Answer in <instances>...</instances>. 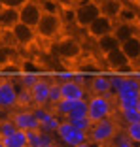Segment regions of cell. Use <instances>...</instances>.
Returning <instances> with one entry per match:
<instances>
[{"label": "cell", "mask_w": 140, "mask_h": 147, "mask_svg": "<svg viewBox=\"0 0 140 147\" xmlns=\"http://www.w3.org/2000/svg\"><path fill=\"white\" fill-rule=\"evenodd\" d=\"M36 36L40 40H57L65 30V17L61 11H44L36 25Z\"/></svg>", "instance_id": "1"}, {"label": "cell", "mask_w": 140, "mask_h": 147, "mask_svg": "<svg viewBox=\"0 0 140 147\" xmlns=\"http://www.w3.org/2000/svg\"><path fill=\"white\" fill-rule=\"evenodd\" d=\"M140 98V79L135 78H125L121 89L114 94V104L121 109H127V108H135L136 102Z\"/></svg>", "instance_id": "2"}, {"label": "cell", "mask_w": 140, "mask_h": 147, "mask_svg": "<svg viewBox=\"0 0 140 147\" xmlns=\"http://www.w3.org/2000/svg\"><path fill=\"white\" fill-rule=\"evenodd\" d=\"M101 2L99 0H82L80 4L74 6V11H72V21L78 28H87L93 21H95L99 15H101Z\"/></svg>", "instance_id": "3"}, {"label": "cell", "mask_w": 140, "mask_h": 147, "mask_svg": "<svg viewBox=\"0 0 140 147\" xmlns=\"http://www.w3.org/2000/svg\"><path fill=\"white\" fill-rule=\"evenodd\" d=\"M112 111H114V98L112 96L91 94L87 98V119L91 123L112 117Z\"/></svg>", "instance_id": "4"}, {"label": "cell", "mask_w": 140, "mask_h": 147, "mask_svg": "<svg viewBox=\"0 0 140 147\" xmlns=\"http://www.w3.org/2000/svg\"><path fill=\"white\" fill-rule=\"evenodd\" d=\"M119 132L118 128V123L114 119H102V121H97L91 125L87 136H89V142L95 143V145H106L114 140V136Z\"/></svg>", "instance_id": "5"}, {"label": "cell", "mask_w": 140, "mask_h": 147, "mask_svg": "<svg viewBox=\"0 0 140 147\" xmlns=\"http://www.w3.org/2000/svg\"><path fill=\"white\" fill-rule=\"evenodd\" d=\"M55 55L65 61H78L83 55V45L74 36H65L55 42Z\"/></svg>", "instance_id": "6"}, {"label": "cell", "mask_w": 140, "mask_h": 147, "mask_svg": "<svg viewBox=\"0 0 140 147\" xmlns=\"http://www.w3.org/2000/svg\"><path fill=\"white\" fill-rule=\"evenodd\" d=\"M21 87L12 79H0V109L12 111L17 106V92Z\"/></svg>", "instance_id": "7"}, {"label": "cell", "mask_w": 140, "mask_h": 147, "mask_svg": "<svg viewBox=\"0 0 140 147\" xmlns=\"http://www.w3.org/2000/svg\"><path fill=\"white\" fill-rule=\"evenodd\" d=\"M17 13H19V23H25V25L36 28L42 13H44V6L40 2H36V0H27L25 4L17 9Z\"/></svg>", "instance_id": "8"}, {"label": "cell", "mask_w": 140, "mask_h": 147, "mask_svg": "<svg viewBox=\"0 0 140 147\" xmlns=\"http://www.w3.org/2000/svg\"><path fill=\"white\" fill-rule=\"evenodd\" d=\"M114 28H116L114 19H110V17H106V15L101 13V15L85 28V34H87V38L99 40V38H102V36H106V34H112Z\"/></svg>", "instance_id": "9"}, {"label": "cell", "mask_w": 140, "mask_h": 147, "mask_svg": "<svg viewBox=\"0 0 140 147\" xmlns=\"http://www.w3.org/2000/svg\"><path fill=\"white\" fill-rule=\"evenodd\" d=\"M10 119L13 121L15 128L23 130V132H29V130H40V123L36 121V117L32 115L31 109H19V111H13L10 115Z\"/></svg>", "instance_id": "10"}, {"label": "cell", "mask_w": 140, "mask_h": 147, "mask_svg": "<svg viewBox=\"0 0 140 147\" xmlns=\"http://www.w3.org/2000/svg\"><path fill=\"white\" fill-rule=\"evenodd\" d=\"M10 32H12L13 42L17 43V45H23V47H29L36 40V30L32 26L25 25V23H15V25L10 28Z\"/></svg>", "instance_id": "11"}, {"label": "cell", "mask_w": 140, "mask_h": 147, "mask_svg": "<svg viewBox=\"0 0 140 147\" xmlns=\"http://www.w3.org/2000/svg\"><path fill=\"white\" fill-rule=\"evenodd\" d=\"M61 98L65 100H85L87 98V89L85 85H80L74 79H68V81H61Z\"/></svg>", "instance_id": "12"}, {"label": "cell", "mask_w": 140, "mask_h": 147, "mask_svg": "<svg viewBox=\"0 0 140 147\" xmlns=\"http://www.w3.org/2000/svg\"><path fill=\"white\" fill-rule=\"evenodd\" d=\"M49 85H51V83H49L48 79L40 78L38 81L29 89L31 98H32V104H34V106H46V104H49Z\"/></svg>", "instance_id": "13"}, {"label": "cell", "mask_w": 140, "mask_h": 147, "mask_svg": "<svg viewBox=\"0 0 140 147\" xmlns=\"http://www.w3.org/2000/svg\"><path fill=\"white\" fill-rule=\"evenodd\" d=\"M104 64L108 66L110 70H114V72L131 68V61L125 57V53H123L119 47H116V49H112L110 53H106V55H104Z\"/></svg>", "instance_id": "14"}, {"label": "cell", "mask_w": 140, "mask_h": 147, "mask_svg": "<svg viewBox=\"0 0 140 147\" xmlns=\"http://www.w3.org/2000/svg\"><path fill=\"white\" fill-rule=\"evenodd\" d=\"M119 49L125 53V57L131 61V64L138 62L140 61V34H135L131 38H127L125 42H121Z\"/></svg>", "instance_id": "15"}, {"label": "cell", "mask_w": 140, "mask_h": 147, "mask_svg": "<svg viewBox=\"0 0 140 147\" xmlns=\"http://www.w3.org/2000/svg\"><path fill=\"white\" fill-rule=\"evenodd\" d=\"M55 138L42 130H29L27 132V147H51Z\"/></svg>", "instance_id": "16"}, {"label": "cell", "mask_w": 140, "mask_h": 147, "mask_svg": "<svg viewBox=\"0 0 140 147\" xmlns=\"http://www.w3.org/2000/svg\"><path fill=\"white\" fill-rule=\"evenodd\" d=\"M93 94H102V96H112L110 92V78L108 76H95L89 81Z\"/></svg>", "instance_id": "17"}, {"label": "cell", "mask_w": 140, "mask_h": 147, "mask_svg": "<svg viewBox=\"0 0 140 147\" xmlns=\"http://www.w3.org/2000/svg\"><path fill=\"white\" fill-rule=\"evenodd\" d=\"M95 45H97V49H99V53H101L102 57L106 55V53H110L112 49H116V47H119V40L116 38V34L112 32V34H106V36H102V38H99V40H95Z\"/></svg>", "instance_id": "18"}, {"label": "cell", "mask_w": 140, "mask_h": 147, "mask_svg": "<svg viewBox=\"0 0 140 147\" xmlns=\"http://www.w3.org/2000/svg\"><path fill=\"white\" fill-rule=\"evenodd\" d=\"M101 2V11H102V15H106V17H110V19H118V15H119V11H121V8H123V2L121 0H99Z\"/></svg>", "instance_id": "19"}, {"label": "cell", "mask_w": 140, "mask_h": 147, "mask_svg": "<svg viewBox=\"0 0 140 147\" xmlns=\"http://www.w3.org/2000/svg\"><path fill=\"white\" fill-rule=\"evenodd\" d=\"M114 34L119 42H125L127 38L138 34V28H136L135 23H116V28H114Z\"/></svg>", "instance_id": "20"}, {"label": "cell", "mask_w": 140, "mask_h": 147, "mask_svg": "<svg viewBox=\"0 0 140 147\" xmlns=\"http://www.w3.org/2000/svg\"><path fill=\"white\" fill-rule=\"evenodd\" d=\"M15 23H19V13H17V9L4 8L2 11H0V28L10 30Z\"/></svg>", "instance_id": "21"}, {"label": "cell", "mask_w": 140, "mask_h": 147, "mask_svg": "<svg viewBox=\"0 0 140 147\" xmlns=\"http://www.w3.org/2000/svg\"><path fill=\"white\" fill-rule=\"evenodd\" d=\"M4 147H27V132L23 130H15L12 136H6V138H0Z\"/></svg>", "instance_id": "22"}, {"label": "cell", "mask_w": 140, "mask_h": 147, "mask_svg": "<svg viewBox=\"0 0 140 147\" xmlns=\"http://www.w3.org/2000/svg\"><path fill=\"white\" fill-rule=\"evenodd\" d=\"M61 142H63L65 147H76V145H80V143H83V142H89V136H87V132L72 130L70 134H66L65 138H61Z\"/></svg>", "instance_id": "23"}, {"label": "cell", "mask_w": 140, "mask_h": 147, "mask_svg": "<svg viewBox=\"0 0 140 147\" xmlns=\"http://www.w3.org/2000/svg\"><path fill=\"white\" fill-rule=\"evenodd\" d=\"M80 117H87V98L85 100H76L70 113L65 119H80Z\"/></svg>", "instance_id": "24"}, {"label": "cell", "mask_w": 140, "mask_h": 147, "mask_svg": "<svg viewBox=\"0 0 140 147\" xmlns=\"http://www.w3.org/2000/svg\"><path fill=\"white\" fill-rule=\"evenodd\" d=\"M123 134L127 136L135 145H140V123H131V125H125Z\"/></svg>", "instance_id": "25"}, {"label": "cell", "mask_w": 140, "mask_h": 147, "mask_svg": "<svg viewBox=\"0 0 140 147\" xmlns=\"http://www.w3.org/2000/svg\"><path fill=\"white\" fill-rule=\"evenodd\" d=\"M31 111H32V115L36 117V121L40 123V126L44 125V123H48L49 119H51V117L55 115V113L49 111V109L46 108V106H34V109H31Z\"/></svg>", "instance_id": "26"}, {"label": "cell", "mask_w": 140, "mask_h": 147, "mask_svg": "<svg viewBox=\"0 0 140 147\" xmlns=\"http://www.w3.org/2000/svg\"><path fill=\"white\" fill-rule=\"evenodd\" d=\"M74 102H76V100H65V98H61L57 104L53 106V108H55V115L66 117L70 113V109H72V106H74Z\"/></svg>", "instance_id": "27"}, {"label": "cell", "mask_w": 140, "mask_h": 147, "mask_svg": "<svg viewBox=\"0 0 140 147\" xmlns=\"http://www.w3.org/2000/svg\"><path fill=\"white\" fill-rule=\"evenodd\" d=\"M121 119L125 125H131V123H140V111L136 108H127V109H121Z\"/></svg>", "instance_id": "28"}, {"label": "cell", "mask_w": 140, "mask_h": 147, "mask_svg": "<svg viewBox=\"0 0 140 147\" xmlns=\"http://www.w3.org/2000/svg\"><path fill=\"white\" fill-rule=\"evenodd\" d=\"M66 121L72 125V128H74V130H80V132H89V128H91V125H93L87 117H80V119H66Z\"/></svg>", "instance_id": "29"}, {"label": "cell", "mask_w": 140, "mask_h": 147, "mask_svg": "<svg viewBox=\"0 0 140 147\" xmlns=\"http://www.w3.org/2000/svg\"><path fill=\"white\" fill-rule=\"evenodd\" d=\"M38 74H32V72H25L19 76V87L21 89H31L36 81H38Z\"/></svg>", "instance_id": "30"}, {"label": "cell", "mask_w": 140, "mask_h": 147, "mask_svg": "<svg viewBox=\"0 0 140 147\" xmlns=\"http://www.w3.org/2000/svg\"><path fill=\"white\" fill-rule=\"evenodd\" d=\"M61 121H63V119L59 115H53L48 123H44V125L40 126V130H42V132H48V134H55V130H57V126H59Z\"/></svg>", "instance_id": "31"}, {"label": "cell", "mask_w": 140, "mask_h": 147, "mask_svg": "<svg viewBox=\"0 0 140 147\" xmlns=\"http://www.w3.org/2000/svg\"><path fill=\"white\" fill-rule=\"evenodd\" d=\"M15 125H13L12 119H2L0 121V138H6V136H12L15 132Z\"/></svg>", "instance_id": "32"}, {"label": "cell", "mask_w": 140, "mask_h": 147, "mask_svg": "<svg viewBox=\"0 0 140 147\" xmlns=\"http://www.w3.org/2000/svg\"><path fill=\"white\" fill-rule=\"evenodd\" d=\"M118 21H119V23H135V21H136V13L133 11L131 8L123 6L121 11H119V15H118Z\"/></svg>", "instance_id": "33"}, {"label": "cell", "mask_w": 140, "mask_h": 147, "mask_svg": "<svg viewBox=\"0 0 140 147\" xmlns=\"http://www.w3.org/2000/svg\"><path fill=\"white\" fill-rule=\"evenodd\" d=\"M110 143H114V147H138V145H135V143H133L127 136L123 134V132H118Z\"/></svg>", "instance_id": "34"}, {"label": "cell", "mask_w": 140, "mask_h": 147, "mask_svg": "<svg viewBox=\"0 0 140 147\" xmlns=\"http://www.w3.org/2000/svg\"><path fill=\"white\" fill-rule=\"evenodd\" d=\"M125 78H127V76H119V74H116V76H110V92H112V94H116V92L121 89Z\"/></svg>", "instance_id": "35"}, {"label": "cell", "mask_w": 140, "mask_h": 147, "mask_svg": "<svg viewBox=\"0 0 140 147\" xmlns=\"http://www.w3.org/2000/svg\"><path fill=\"white\" fill-rule=\"evenodd\" d=\"M31 104H32V98H31L29 89H19V92H17V106L27 108V106H31Z\"/></svg>", "instance_id": "36"}, {"label": "cell", "mask_w": 140, "mask_h": 147, "mask_svg": "<svg viewBox=\"0 0 140 147\" xmlns=\"http://www.w3.org/2000/svg\"><path fill=\"white\" fill-rule=\"evenodd\" d=\"M59 100H61V85L57 81V83H51L49 85V104L55 106Z\"/></svg>", "instance_id": "37"}, {"label": "cell", "mask_w": 140, "mask_h": 147, "mask_svg": "<svg viewBox=\"0 0 140 147\" xmlns=\"http://www.w3.org/2000/svg\"><path fill=\"white\" fill-rule=\"evenodd\" d=\"M27 0H2V6L4 8H10V9H19Z\"/></svg>", "instance_id": "38"}, {"label": "cell", "mask_w": 140, "mask_h": 147, "mask_svg": "<svg viewBox=\"0 0 140 147\" xmlns=\"http://www.w3.org/2000/svg\"><path fill=\"white\" fill-rule=\"evenodd\" d=\"M53 2L59 6V9H70V8H74L72 0H53Z\"/></svg>", "instance_id": "39"}, {"label": "cell", "mask_w": 140, "mask_h": 147, "mask_svg": "<svg viewBox=\"0 0 140 147\" xmlns=\"http://www.w3.org/2000/svg\"><path fill=\"white\" fill-rule=\"evenodd\" d=\"M6 61H8V51H6V47L0 45V64H4Z\"/></svg>", "instance_id": "40"}, {"label": "cell", "mask_w": 140, "mask_h": 147, "mask_svg": "<svg viewBox=\"0 0 140 147\" xmlns=\"http://www.w3.org/2000/svg\"><path fill=\"white\" fill-rule=\"evenodd\" d=\"M76 147H95V143H91V142H83V143H80V145H76Z\"/></svg>", "instance_id": "41"}, {"label": "cell", "mask_w": 140, "mask_h": 147, "mask_svg": "<svg viewBox=\"0 0 140 147\" xmlns=\"http://www.w3.org/2000/svg\"><path fill=\"white\" fill-rule=\"evenodd\" d=\"M51 147H65V145H63V143H57V142H55V143H53Z\"/></svg>", "instance_id": "42"}, {"label": "cell", "mask_w": 140, "mask_h": 147, "mask_svg": "<svg viewBox=\"0 0 140 147\" xmlns=\"http://www.w3.org/2000/svg\"><path fill=\"white\" fill-rule=\"evenodd\" d=\"M2 34H4V28H0V43H2Z\"/></svg>", "instance_id": "43"}, {"label": "cell", "mask_w": 140, "mask_h": 147, "mask_svg": "<svg viewBox=\"0 0 140 147\" xmlns=\"http://www.w3.org/2000/svg\"><path fill=\"white\" fill-rule=\"evenodd\" d=\"M135 108H136V109L140 111V98H138V102H136V106H135Z\"/></svg>", "instance_id": "44"}, {"label": "cell", "mask_w": 140, "mask_h": 147, "mask_svg": "<svg viewBox=\"0 0 140 147\" xmlns=\"http://www.w3.org/2000/svg\"><path fill=\"white\" fill-rule=\"evenodd\" d=\"M80 2H82V0H72V4H74V6H76V4H80Z\"/></svg>", "instance_id": "45"}, {"label": "cell", "mask_w": 140, "mask_h": 147, "mask_svg": "<svg viewBox=\"0 0 140 147\" xmlns=\"http://www.w3.org/2000/svg\"><path fill=\"white\" fill-rule=\"evenodd\" d=\"M2 9H4V6H2V0H0V11H2Z\"/></svg>", "instance_id": "46"}, {"label": "cell", "mask_w": 140, "mask_h": 147, "mask_svg": "<svg viewBox=\"0 0 140 147\" xmlns=\"http://www.w3.org/2000/svg\"><path fill=\"white\" fill-rule=\"evenodd\" d=\"M0 147H4V143H2V140H0Z\"/></svg>", "instance_id": "47"}, {"label": "cell", "mask_w": 140, "mask_h": 147, "mask_svg": "<svg viewBox=\"0 0 140 147\" xmlns=\"http://www.w3.org/2000/svg\"><path fill=\"white\" fill-rule=\"evenodd\" d=\"M0 79H2V78H0Z\"/></svg>", "instance_id": "48"}]
</instances>
